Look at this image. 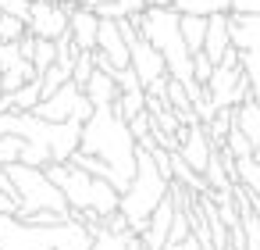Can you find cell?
Returning <instances> with one entry per match:
<instances>
[{
  "instance_id": "cell-1",
  "label": "cell",
  "mask_w": 260,
  "mask_h": 250,
  "mask_svg": "<svg viewBox=\"0 0 260 250\" xmlns=\"http://www.w3.org/2000/svg\"><path fill=\"white\" fill-rule=\"evenodd\" d=\"M79 150L89 154V157H96V161H104V164L118 175L121 189L132 186L139 143H136L128 122H125L114 107H96V111H93V118L82 125V143H79Z\"/></svg>"
},
{
  "instance_id": "cell-2",
  "label": "cell",
  "mask_w": 260,
  "mask_h": 250,
  "mask_svg": "<svg viewBox=\"0 0 260 250\" xmlns=\"http://www.w3.org/2000/svg\"><path fill=\"white\" fill-rule=\"evenodd\" d=\"M47 175L64 193L72 214L82 225H89L93 232L104 225V218L118 214V207H121V193L111 182H104V179H96V175H89L75 164H47Z\"/></svg>"
},
{
  "instance_id": "cell-3",
  "label": "cell",
  "mask_w": 260,
  "mask_h": 250,
  "mask_svg": "<svg viewBox=\"0 0 260 250\" xmlns=\"http://www.w3.org/2000/svg\"><path fill=\"white\" fill-rule=\"evenodd\" d=\"M0 250H93V229L79 218L61 225H29L4 214L0 218Z\"/></svg>"
},
{
  "instance_id": "cell-4",
  "label": "cell",
  "mask_w": 260,
  "mask_h": 250,
  "mask_svg": "<svg viewBox=\"0 0 260 250\" xmlns=\"http://www.w3.org/2000/svg\"><path fill=\"white\" fill-rule=\"evenodd\" d=\"M168 193H171V179H164V172L157 168L153 154H150L146 147H139V154H136V179H132V186L121 193V207H118L121 218L128 221L132 236H143V232H146L153 211L160 207V200H164Z\"/></svg>"
},
{
  "instance_id": "cell-5",
  "label": "cell",
  "mask_w": 260,
  "mask_h": 250,
  "mask_svg": "<svg viewBox=\"0 0 260 250\" xmlns=\"http://www.w3.org/2000/svg\"><path fill=\"white\" fill-rule=\"evenodd\" d=\"M8 175H11L15 193H18V218H29V214H40V211H54V214L72 218V207H68L64 193L50 182L47 168L11 164V168H8Z\"/></svg>"
},
{
  "instance_id": "cell-6",
  "label": "cell",
  "mask_w": 260,
  "mask_h": 250,
  "mask_svg": "<svg viewBox=\"0 0 260 250\" xmlns=\"http://www.w3.org/2000/svg\"><path fill=\"white\" fill-rule=\"evenodd\" d=\"M232 47L239 50V68L249 79V93L260 104V18L256 15H228Z\"/></svg>"
},
{
  "instance_id": "cell-7",
  "label": "cell",
  "mask_w": 260,
  "mask_h": 250,
  "mask_svg": "<svg viewBox=\"0 0 260 250\" xmlns=\"http://www.w3.org/2000/svg\"><path fill=\"white\" fill-rule=\"evenodd\" d=\"M207 97H210L214 111H235L253 93H249V79H246L242 68H217L214 79L207 82Z\"/></svg>"
},
{
  "instance_id": "cell-8",
  "label": "cell",
  "mask_w": 260,
  "mask_h": 250,
  "mask_svg": "<svg viewBox=\"0 0 260 250\" xmlns=\"http://www.w3.org/2000/svg\"><path fill=\"white\" fill-rule=\"evenodd\" d=\"M72 25V8L64 0H32V15H29V33L40 40H61L68 36Z\"/></svg>"
},
{
  "instance_id": "cell-9",
  "label": "cell",
  "mask_w": 260,
  "mask_h": 250,
  "mask_svg": "<svg viewBox=\"0 0 260 250\" xmlns=\"http://www.w3.org/2000/svg\"><path fill=\"white\" fill-rule=\"evenodd\" d=\"M178 157L196 172V175H207V164L214 157V143H210V132L203 122L196 125H182L178 132Z\"/></svg>"
},
{
  "instance_id": "cell-10",
  "label": "cell",
  "mask_w": 260,
  "mask_h": 250,
  "mask_svg": "<svg viewBox=\"0 0 260 250\" xmlns=\"http://www.w3.org/2000/svg\"><path fill=\"white\" fill-rule=\"evenodd\" d=\"M96 54H104L114 72H125L132 68V58H128V43L121 36V22L118 18H100V33H96Z\"/></svg>"
},
{
  "instance_id": "cell-11",
  "label": "cell",
  "mask_w": 260,
  "mask_h": 250,
  "mask_svg": "<svg viewBox=\"0 0 260 250\" xmlns=\"http://www.w3.org/2000/svg\"><path fill=\"white\" fill-rule=\"evenodd\" d=\"M175 211H178L175 193H168V197L160 200V207L153 211V218H150L146 232L139 236V239H143L150 250H164V246H168V236H171V225H175Z\"/></svg>"
},
{
  "instance_id": "cell-12",
  "label": "cell",
  "mask_w": 260,
  "mask_h": 250,
  "mask_svg": "<svg viewBox=\"0 0 260 250\" xmlns=\"http://www.w3.org/2000/svg\"><path fill=\"white\" fill-rule=\"evenodd\" d=\"M75 47L82 54H93L96 50V33H100V15L93 8H72V25H68Z\"/></svg>"
},
{
  "instance_id": "cell-13",
  "label": "cell",
  "mask_w": 260,
  "mask_h": 250,
  "mask_svg": "<svg viewBox=\"0 0 260 250\" xmlns=\"http://www.w3.org/2000/svg\"><path fill=\"white\" fill-rule=\"evenodd\" d=\"M232 50V33H228V15H210V25H207V43H203V54L221 65L224 54Z\"/></svg>"
},
{
  "instance_id": "cell-14",
  "label": "cell",
  "mask_w": 260,
  "mask_h": 250,
  "mask_svg": "<svg viewBox=\"0 0 260 250\" xmlns=\"http://www.w3.org/2000/svg\"><path fill=\"white\" fill-rule=\"evenodd\" d=\"M118 82H114V75H107V72H96L93 79H89V86H86V100L93 104V111L96 107H114L118 104Z\"/></svg>"
},
{
  "instance_id": "cell-15",
  "label": "cell",
  "mask_w": 260,
  "mask_h": 250,
  "mask_svg": "<svg viewBox=\"0 0 260 250\" xmlns=\"http://www.w3.org/2000/svg\"><path fill=\"white\" fill-rule=\"evenodd\" d=\"M235 129L253 143V154H256V150H260V104H256L253 97L235 107Z\"/></svg>"
},
{
  "instance_id": "cell-16",
  "label": "cell",
  "mask_w": 260,
  "mask_h": 250,
  "mask_svg": "<svg viewBox=\"0 0 260 250\" xmlns=\"http://www.w3.org/2000/svg\"><path fill=\"white\" fill-rule=\"evenodd\" d=\"M175 11L178 15L210 18V15H228L232 11V0H175Z\"/></svg>"
},
{
  "instance_id": "cell-17",
  "label": "cell",
  "mask_w": 260,
  "mask_h": 250,
  "mask_svg": "<svg viewBox=\"0 0 260 250\" xmlns=\"http://www.w3.org/2000/svg\"><path fill=\"white\" fill-rule=\"evenodd\" d=\"M207 25H210V18L182 15V40H185L189 54H200V50H203V43H207Z\"/></svg>"
},
{
  "instance_id": "cell-18",
  "label": "cell",
  "mask_w": 260,
  "mask_h": 250,
  "mask_svg": "<svg viewBox=\"0 0 260 250\" xmlns=\"http://www.w3.org/2000/svg\"><path fill=\"white\" fill-rule=\"evenodd\" d=\"M72 72H75V65H61V61H54L43 75H40V86H43V100L47 97H54L61 86H68L72 82Z\"/></svg>"
},
{
  "instance_id": "cell-19",
  "label": "cell",
  "mask_w": 260,
  "mask_h": 250,
  "mask_svg": "<svg viewBox=\"0 0 260 250\" xmlns=\"http://www.w3.org/2000/svg\"><path fill=\"white\" fill-rule=\"evenodd\" d=\"M22 154H25V140L22 136H0V168L22 164Z\"/></svg>"
},
{
  "instance_id": "cell-20",
  "label": "cell",
  "mask_w": 260,
  "mask_h": 250,
  "mask_svg": "<svg viewBox=\"0 0 260 250\" xmlns=\"http://www.w3.org/2000/svg\"><path fill=\"white\" fill-rule=\"evenodd\" d=\"M114 111H118L125 122L139 118V115L146 111V93H143V90H139V93H121V97H118V104H114Z\"/></svg>"
},
{
  "instance_id": "cell-21",
  "label": "cell",
  "mask_w": 260,
  "mask_h": 250,
  "mask_svg": "<svg viewBox=\"0 0 260 250\" xmlns=\"http://www.w3.org/2000/svg\"><path fill=\"white\" fill-rule=\"evenodd\" d=\"M128 239H132V232L121 236V232H111V229L100 225L93 232V250H128Z\"/></svg>"
},
{
  "instance_id": "cell-22",
  "label": "cell",
  "mask_w": 260,
  "mask_h": 250,
  "mask_svg": "<svg viewBox=\"0 0 260 250\" xmlns=\"http://www.w3.org/2000/svg\"><path fill=\"white\" fill-rule=\"evenodd\" d=\"M54 61H57V43H54V40H40V36H36V54H32V68H36V75H43Z\"/></svg>"
},
{
  "instance_id": "cell-23",
  "label": "cell",
  "mask_w": 260,
  "mask_h": 250,
  "mask_svg": "<svg viewBox=\"0 0 260 250\" xmlns=\"http://www.w3.org/2000/svg\"><path fill=\"white\" fill-rule=\"evenodd\" d=\"M29 33V25L22 18H11V15H0V43H22Z\"/></svg>"
},
{
  "instance_id": "cell-24",
  "label": "cell",
  "mask_w": 260,
  "mask_h": 250,
  "mask_svg": "<svg viewBox=\"0 0 260 250\" xmlns=\"http://www.w3.org/2000/svg\"><path fill=\"white\" fill-rule=\"evenodd\" d=\"M96 75V58L93 54H79V61H75V72H72V82L86 93V86H89V79Z\"/></svg>"
},
{
  "instance_id": "cell-25",
  "label": "cell",
  "mask_w": 260,
  "mask_h": 250,
  "mask_svg": "<svg viewBox=\"0 0 260 250\" xmlns=\"http://www.w3.org/2000/svg\"><path fill=\"white\" fill-rule=\"evenodd\" d=\"M214 72H217V65H214L203 50H200V54H192V75H196V82H200V86H207V82L214 79Z\"/></svg>"
},
{
  "instance_id": "cell-26",
  "label": "cell",
  "mask_w": 260,
  "mask_h": 250,
  "mask_svg": "<svg viewBox=\"0 0 260 250\" xmlns=\"http://www.w3.org/2000/svg\"><path fill=\"white\" fill-rule=\"evenodd\" d=\"M0 15L22 18V22L29 25V15H32V0H0Z\"/></svg>"
},
{
  "instance_id": "cell-27",
  "label": "cell",
  "mask_w": 260,
  "mask_h": 250,
  "mask_svg": "<svg viewBox=\"0 0 260 250\" xmlns=\"http://www.w3.org/2000/svg\"><path fill=\"white\" fill-rule=\"evenodd\" d=\"M228 15H256L260 18V0H232Z\"/></svg>"
},
{
  "instance_id": "cell-28",
  "label": "cell",
  "mask_w": 260,
  "mask_h": 250,
  "mask_svg": "<svg viewBox=\"0 0 260 250\" xmlns=\"http://www.w3.org/2000/svg\"><path fill=\"white\" fill-rule=\"evenodd\" d=\"M4 214L18 218V200H15V197H8V193H0V218H4Z\"/></svg>"
},
{
  "instance_id": "cell-29",
  "label": "cell",
  "mask_w": 260,
  "mask_h": 250,
  "mask_svg": "<svg viewBox=\"0 0 260 250\" xmlns=\"http://www.w3.org/2000/svg\"><path fill=\"white\" fill-rule=\"evenodd\" d=\"M0 193H8V197H15V200H18V193H15V182H11L8 168H0Z\"/></svg>"
},
{
  "instance_id": "cell-30",
  "label": "cell",
  "mask_w": 260,
  "mask_h": 250,
  "mask_svg": "<svg viewBox=\"0 0 260 250\" xmlns=\"http://www.w3.org/2000/svg\"><path fill=\"white\" fill-rule=\"evenodd\" d=\"M175 250H203V246H200V239H196V236H189V239H185L182 246H175Z\"/></svg>"
},
{
  "instance_id": "cell-31",
  "label": "cell",
  "mask_w": 260,
  "mask_h": 250,
  "mask_svg": "<svg viewBox=\"0 0 260 250\" xmlns=\"http://www.w3.org/2000/svg\"><path fill=\"white\" fill-rule=\"evenodd\" d=\"M146 8H175V0H146Z\"/></svg>"
},
{
  "instance_id": "cell-32",
  "label": "cell",
  "mask_w": 260,
  "mask_h": 250,
  "mask_svg": "<svg viewBox=\"0 0 260 250\" xmlns=\"http://www.w3.org/2000/svg\"><path fill=\"white\" fill-rule=\"evenodd\" d=\"M128 250H150V246H146L139 236H132V239H128Z\"/></svg>"
},
{
  "instance_id": "cell-33",
  "label": "cell",
  "mask_w": 260,
  "mask_h": 250,
  "mask_svg": "<svg viewBox=\"0 0 260 250\" xmlns=\"http://www.w3.org/2000/svg\"><path fill=\"white\" fill-rule=\"evenodd\" d=\"M0 100H4V82H0ZM0 115H4V111H0Z\"/></svg>"
}]
</instances>
